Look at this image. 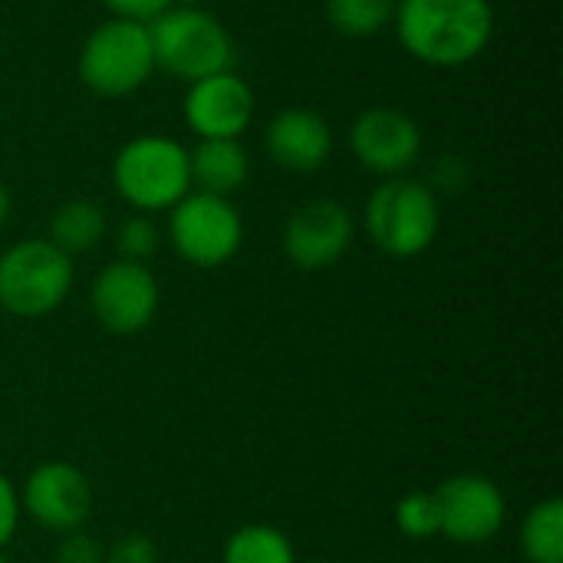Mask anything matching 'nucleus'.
<instances>
[{
  "label": "nucleus",
  "instance_id": "10",
  "mask_svg": "<svg viewBox=\"0 0 563 563\" xmlns=\"http://www.w3.org/2000/svg\"><path fill=\"white\" fill-rule=\"evenodd\" d=\"M439 501V534L462 548L488 544L501 534L508 521V505L501 488L485 475H455L435 488Z\"/></svg>",
  "mask_w": 563,
  "mask_h": 563
},
{
  "label": "nucleus",
  "instance_id": "6",
  "mask_svg": "<svg viewBox=\"0 0 563 563\" xmlns=\"http://www.w3.org/2000/svg\"><path fill=\"white\" fill-rule=\"evenodd\" d=\"M76 271L46 238H23L0 254V310L20 320L49 317L73 290Z\"/></svg>",
  "mask_w": 563,
  "mask_h": 563
},
{
  "label": "nucleus",
  "instance_id": "22",
  "mask_svg": "<svg viewBox=\"0 0 563 563\" xmlns=\"http://www.w3.org/2000/svg\"><path fill=\"white\" fill-rule=\"evenodd\" d=\"M102 558H106V548L96 538H89L82 531H73V534L59 538L53 563H102Z\"/></svg>",
  "mask_w": 563,
  "mask_h": 563
},
{
  "label": "nucleus",
  "instance_id": "5",
  "mask_svg": "<svg viewBox=\"0 0 563 563\" xmlns=\"http://www.w3.org/2000/svg\"><path fill=\"white\" fill-rule=\"evenodd\" d=\"M76 73L79 82L102 99H122L139 92L155 73L148 23L119 16L96 23L79 46Z\"/></svg>",
  "mask_w": 563,
  "mask_h": 563
},
{
  "label": "nucleus",
  "instance_id": "28",
  "mask_svg": "<svg viewBox=\"0 0 563 563\" xmlns=\"http://www.w3.org/2000/svg\"><path fill=\"white\" fill-rule=\"evenodd\" d=\"M297 563H327V561H297Z\"/></svg>",
  "mask_w": 563,
  "mask_h": 563
},
{
  "label": "nucleus",
  "instance_id": "19",
  "mask_svg": "<svg viewBox=\"0 0 563 563\" xmlns=\"http://www.w3.org/2000/svg\"><path fill=\"white\" fill-rule=\"evenodd\" d=\"M396 0H327V20L343 36H376L393 26Z\"/></svg>",
  "mask_w": 563,
  "mask_h": 563
},
{
  "label": "nucleus",
  "instance_id": "8",
  "mask_svg": "<svg viewBox=\"0 0 563 563\" xmlns=\"http://www.w3.org/2000/svg\"><path fill=\"white\" fill-rule=\"evenodd\" d=\"M158 300L162 294L155 274L145 264L122 261V257L106 264L89 287V307L96 323L115 336L142 333L155 320Z\"/></svg>",
  "mask_w": 563,
  "mask_h": 563
},
{
  "label": "nucleus",
  "instance_id": "24",
  "mask_svg": "<svg viewBox=\"0 0 563 563\" xmlns=\"http://www.w3.org/2000/svg\"><path fill=\"white\" fill-rule=\"evenodd\" d=\"M181 0H102V7L119 16V20H135V23H152L165 10H172Z\"/></svg>",
  "mask_w": 563,
  "mask_h": 563
},
{
  "label": "nucleus",
  "instance_id": "9",
  "mask_svg": "<svg viewBox=\"0 0 563 563\" xmlns=\"http://www.w3.org/2000/svg\"><path fill=\"white\" fill-rule=\"evenodd\" d=\"M16 495H20V515H26L30 521H36L40 528L59 538L82 531V525L92 515V485L69 462L36 465Z\"/></svg>",
  "mask_w": 563,
  "mask_h": 563
},
{
  "label": "nucleus",
  "instance_id": "27",
  "mask_svg": "<svg viewBox=\"0 0 563 563\" xmlns=\"http://www.w3.org/2000/svg\"><path fill=\"white\" fill-rule=\"evenodd\" d=\"M0 563H10V561H7V558H3V551H0Z\"/></svg>",
  "mask_w": 563,
  "mask_h": 563
},
{
  "label": "nucleus",
  "instance_id": "20",
  "mask_svg": "<svg viewBox=\"0 0 563 563\" xmlns=\"http://www.w3.org/2000/svg\"><path fill=\"white\" fill-rule=\"evenodd\" d=\"M396 528L409 541H429L439 534V501L435 492H412L396 501Z\"/></svg>",
  "mask_w": 563,
  "mask_h": 563
},
{
  "label": "nucleus",
  "instance_id": "16",
  "mask_svg": "<svg viewBox=\"0 0 563 563\" xmlns=\"http://www.w3.org/2000/svg\"><path fill=\"white\" fill-rule=\"evenodd\" d=\"M102 238H106V211L89 198L63 201L49 218L46 241L56 244L66 257L89 254L92 247H99Z\"/></svg>",
  "mask_w": 563,
  "mask_h": 563
},
{
  "label": "nucleus",
  "instance_id": "12",
  "mask_svg": "<svg viewBox=\"0 0 563 563\" xmlns=\"http://www.w3.org/2000/svg\"><path fill=\"white\" fill-rule=\"evenodd\" d=\"M350 152L366 172L379 178H396V175H406L419 162L422 129L402 109L373 106L353 122Z\"/></svg>",
  "mask_w": 563,
  "mask_h": 563
},
{
  "label": "nucleus",
  "instance_id": "4",
  "mask_svg": "<svg viewBox=\"0 0 563 563\" xmlns=\"http://www.w3.org/2000/svg\"><path fill=\"white\" fill-rule=\"evenodd\" d=\"M155 69L181 82H195L224 69H234V40L228 26L191 3H175L148 23Z\"/></svg>",
  "mask_w": 563,
  "mask_h": 563
},
{
  "label": "nucleus",
  "instance_id": "3",
  "mask_svg": "<svg viewBox=\"0 0 563 563\" xmlns=\"http://www.w3.org/2000/svg\"><path fill=\"white\" fill-rule=\"evenodd\" d=\"M442 211L432 185L396 175L383 178L363 208V228L369 241L396 261L426 254L439 238Z\"/></svg>",
  "mask_w": 563,
  "mask_h": 563
},
{
  "label": "nucleus",
  "instance_id": "11",
  "mask_svg": "<svg viewBox=\"0 0 563 563\" xmlns=\"http://www.w3.org/2000/svg\"><path fill=\"white\" fill-rule=\"evenodd\" d=\"M356 221L336 198H313L300 205L284 224V254L300 271H327L353 247Z\"/></svg>",
  "mask_w": 563,
  "mask_h": 563
},
{
  "label": "nucleus",
  "instance_id": "17",
  "mask_svg": "<svg viewBox=\"0 0 563 563\" xmlns=\"http://www.w3.org/2000/svg\"><path fill=\"white\" fill-rule=\"evenodd\" d=\"M518 544L528 563H563V501H538L518 531Z\"/></svg>",
  "mask_w": 563,
  "mask_h": 563
},
{
  "label": "nucleus",
  "instance_id": "21",
  "mask_svg": "<svg viewBox=\"0 0 563 563\" xmlns=\"http://www.w3.org/2000/svg\"><path fill=\"white\" fill-rule=\"evenodd\" d=\"M162 244V231L158 224L152 221V214H129L119 231H115V247H119V257L122 261H135V264H145Z\"/></svg>",
  "mask_w": 563,
  "mask_h": 563
},
{
  "label": "nucleus",
  "instance_id": "13",
  "mask_svg": "<svg viewBox=\"0 0 563 563\" xmlns=\"http://www.w3.org/2000/svg\"><path fill=\"white\" fill-rule=\"evenodd\" d=\"M254 89L234 69L188 82L181 99L185 125L198 139H241L254 122Z\"/></svg>",
  "mask_w": 563,
  "mask_h": 563
},
{
  "label": "nucleus",
  "instance_id": "7",
  "mask_svg": "<svg viewBox=\"0 0 563 563\" xmlns=\"http://www.w3.org/2000/svg\"><path fill=\"white\" fill-rule=\"evenodd\" d=\"M168 241L181 261L191 267H221L244 244V218L231 198L188 191L168 211Z\"/></svg>",
  "mask_w": 563,
  "mask_h": 563
},
{
  "label": "nucleus",
  "instance_id": "23",
  "mask_svg": "<svg viewBox=\"0 0 563 563\" xmlns=\"http://www.w3.org/2000/svg\"><path fill=\"white\" fill-rule=\"evenodd\" d=\"M102 563H158V548L145 534H122L112 548H106Z\"/></svg>",
  "mask_w": 563,
  "mask_h": 563
},
{
  "label": "nucleus",
  "instance_id": "18",
  "mask_svg": "<svg viewBox=\"0 0 563 563\" xmlns=\"http://www.w3.org/2000/svg\"><path fill=\"white\" fill-rule=\"evenodd\" d=\"M221 563H297L290 538L274 525H244L238 528L224 551Z\"/></svg>",
  "mask_w": 563,
  "mask_h": 563
},
{
  "label": "nucleus",
  "instance_id": "1",
  "mask_svg": "<svg viewBox=\"0 0 563 563\" xmlns=\"http://www.w3.org/2000/svg\"><path fill=\"white\" fill-rule=\"evenodd\" d=\"M393 30L412 59L452 69L488 49L495 7L492 0H396Z\"/></svg>",
  "mask_w": 563,
  "mask_h": 563
},
{
  "label": "nucleus",
  "instance_id": "26",
  "mask_svg": "<svg viewBox=\"0 0 563 563\" xmlns=\"http://www.w3.org/2000/svg\"><path fill=\"white\" fill-rule=\"evenodd\" d=\"M10 214H13V198H10V191H7V185L0 181V231L7 228V221H10Z\"/></svg>",
  "mask_w": 563,
  "mask_h": 563
},
{
  "label": "nucleus",
  "instance_id": "15",
  "mask_svg": "<svg viewBox=\"0 0 563 563\" xmlns=\"http://www.w3.org/2000/svg\"><path fill=\"white\" fill-rule=\"evenodd\" d=\"M191 162V188L231 198L251 175V158L241 139H198L195 148H188Z\"/></svg>",
  "mask_w": 563,
  "mask_h": 563
},
{
  "label": "nucleus",
  "instance_id": "2",
  "mask_svg": "<svg viewBox=\"0 0 563 563\" xmlns=\"http://www.w3.org/2000/svg\"><path fill=\"white\" fill-rule=\"evenodd\" d=\"M112 188L139 214L172 211L191 191L188 148L172 135H135L112 158Z\"/></svg>",
  "mask_w": 563,
  "mask_h": 563
},
{
  "label": "nucleus",
  "instance_id": "25",
  "mask_svg": "<svg viewBox=\"0 0 563 563\" xmlns=\"http://www.w3.org/2000/svg\"><path fill=\"white\" fill-rule=\"evenodd\" d=\"M20 495L13 488V482L0 472V551L13 541L16 528H20Z\"/></svg>",
  "mask_w": 563,
  "mask_h": 563
},
{
  "label": "nucleus",
  "instance_id": "14",
  "mask_svg": "<svg viewBox=\"0 0 563 563\" xmlns=\"http://www.w3.org/2000/svg\"><path fill=\"white\" fill-rule=\"evenodd\" d=\"M264 148L267 155L287 168V172H317L330 162L333 155V132L327 125V119L313 109H280L267 129H264Z\"/></svg>",
  "mask_w": 563,
  "mask_h": 563
}]
</instances>
